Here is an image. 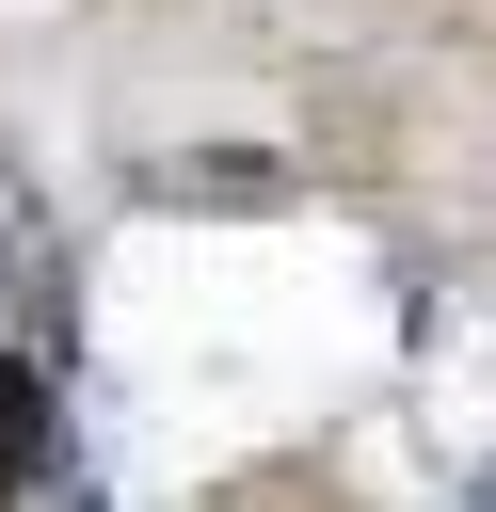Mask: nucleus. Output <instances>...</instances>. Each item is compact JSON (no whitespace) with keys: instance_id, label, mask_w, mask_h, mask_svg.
<instances>
[{"instance_id":"nucleus-1","label":"nucleus","mask_w":496,"mask_h":512,"mask_svg":"<svg viewBox=\"0 0 496 512\" xmlns=\"http://www.w3.org/2000/svg\"><path fill=\"white\" fill-rule=\"evenodd\" d=\"M48 448H64V400H48V368H32V352H0V512L48 480Z\"/></svg>"}]
</instances>
